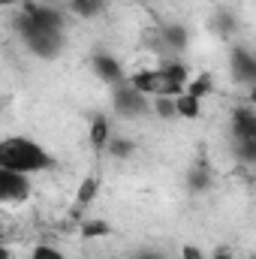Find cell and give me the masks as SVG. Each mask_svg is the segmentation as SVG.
<instances>
[{
  "instance_id": "12",
  "label": "cell",
  "mask_w": 256,
  "mask_h": 259,
  "mask_svg": "<svg viewBox=\"0 0 256 259\" xmlns=\"http://www.w3.org/2000/svg\"><path fill=\"white\" fill-rule=\"evenodd\" d=\"M106 9V0H69V12L78 18H97Z\"/></svg>"
},
{
  "instance_id": "18",
  "label": "cell",
  "mask_w": 256,
  "mask_h": 259,
  "mask_svg": "<svg viewBox=\"0 0 256 259\" xmlns=\"http://www.w3.org/2000/svg\"><path fill=\"white\" fill-rule=\"evenodd\" d=\"M109 154H115V157H130V151H133V142L130 139H115L112 136V142H109V148H106Z\"/></svg>"
},
{
  "instance_id": "10",
  "label": "cell",
  "mask_w": 256,
  "mask_h": 259,
  "mask_svg": "<svg viewBox=\"0 0 256 259\" xmlns=\"http://www.w3.org/2000/svg\"><path fill=\"white\" fill-rule=\"evenodd\" d=\"M175 106H178V118H184V121H196V118L202 115V100L193 97L190 91L178 94V97H175Z\"/></svg>"
},
{
  "instance_id": "3",
  "label": "cell",
  "mask_w": 256,
  "mask_h": 259,
  "mask_svg": "<svg viewBox=\"0 0 256 259\" xmlns=\"http://www.w3.org/2000/svg\"><path fill=\"white\" fill-rule=\"evenodd\" d=\"M112 106H115V115L124 118V121H139L145 115H154V100L145 97L142 91H136L130 81L115 84L112 91Z\"/></svg>"
},
{
  "instance_id": "24",
  "label": "cell",
  "mask_w": 256,
  "mask_h": 259,
  "mask_svg": "<svg viewBox=\"0 0 256 259\" xmlns=\"http://www.w3.org/2000/svg\"><path fill=\"white\" fill-rule=\"evenodd\" d=\"M3 6H15V3H24V0H0Z\"/></svg>"
},
{
  "instance_id": "23",
  "label": "cell",
  "mask_w": 256,
  "mask_h": 259,
  "mask_svg": "<svg viewBox=\"0 0 256 259\" xmlns=\"http://www.w3.org/2000/svg\"><path fill=\"white\" fill-rule=\"evenodd\" d=\"M247 97H250V103H253V106H256V84H253V88H250V91H247Z\"/></svg>"
},
{
  "instance_id": "22",
  "label": "cell",
  "mask_w": 256,
  "mask_h": 259,
  "mask_svg": "<svg viewBox=\"0 0 256 259\" xmlns=\"http://www.w3.org/2000/svg\"><path fill=\"white\" fill-rule=\"evenodd\" d=\"M211 259H235V256H232V253H226V250H217Z\"/></svg>"
},
{
  "instance_id": "17",
  "label": "cell",
  "mask_w": 256,
  "mask_h": 259,
  "mask_svg": "<svg viewBox=\"0 0 256 259\" xmlns=\"http://www.w3.org/2000/svg\"><path fill=\"white\" fill-rule=\"evenodd\" d=\"M27 259H66V256L58 250V247H52V244H36Z\"/></svg>"
},
{
  "instance_id": "14",
  "label": "cell",
  "mask_w": 256,
  "mask_h": 259,
  "mask_svg": "<svg viewBox=\"0 0 256 259\" xmlns=\"http://www.w3.org/2000/svg\"><path fill=\"white\" fill-rule=\"evenodd\" d=\"M235 157H238L244 166L256 169V139H241V142H235Z\"/></svg>"
},
{
  "instance_id": "15",
  "label": "cell",
  "mask_w": 256,
  "mask_h": 259,
  "mask_svg": "<svg viewBox=\"0 0 256 259\" xmlns=\"http://www.w3.org/2000/svg\"><path fill=\"white\" fill-rule=\"evenodd\" d=\"M154 115L169 121V118H178V106H175V97H157L154 100Z\"/></svg>"
},
{
  "instance_id": "13",
  "label": "cell",
  "mask_w": 256,
  "mask_h": 259,
  "mask_svg": "<svg viewBox=\"0 0 256 259\" xmlns=\"http://www.w3.org/2000/svg\"><path fill=\"white\" fill-rule=\"evenodd\" d=\"M112 232H115L112 223L103 220V217H91V220L81 223V238H106V235H112Z\"/></svg>"
},
{
  "instance_id": "7",
  "label": "cell",
  "mask_w": 256,
  "mask_h": 259,
  "mask_svg": "<svg viewBox=\"0 0 256 259\" xmlns=\"http://www.w3.org/2000/svg\"><path fill=\"white\" fill-rule=\"evenodd\" d=\"M229 72L238 84H247V91L256 84V55L253 52H244L238 49L232 58H229Z\"/></svg>"
},
{
  "instance_id": "8",
  "label": "cell",
  "mask_w": 256,
  "mask_h": 259,
  "mask_svg": "<svg viewBox=\"0 0 256 259\" xmlns=\"http://www.w3.org/2000/svg\"><path fill=\"white\" fill-rule=\"evenodd\" d=\"M229 130H232V139H235V142H241V139H256V106L253 109H247V106L235 109Z\"/></svg>"
},
{
  "instance_id": "25",
  "label": "cell",
  "mask_w": 256,
  "mask_h": 259,
  "mask_svg": "<svg viewBox=\"0 0 256 259\" xmlns=\"http://www.w3.org/2000/svg\"><path fill=\"white\" fill-rule=\"evenodd\" d=\"M253 259H256V253H253Z\"/></svg>"
},
{
  "instance_id": "19",
  "label": "cell",
  "mask_w": 256,
  "mask_h": 259,
  "mask_svg": "<svg viewBox=\"0 0 256 259\" xmlns=\"http://www.w3.org/2000/svg\"><path fill=\"white\" fill-rule=\"evenodd\" d=\"M187 91H190L193 97H199V100H202V97L211 91V78H208V75H199L196 81H190V88H187Z\"/></svg>"
},
{
  "instance_id": "1",
  "label": "cell",
  "mask_w": 256,
  "mask_h": 259,
  "mask_svg": "<svg viewBox=\"0 0 256 259\" xmlns=\"http://www.w3.org/2000/svg\"><path fill=\"white\" fill-rule=\"evenodd\" d=\"M66 15L42 3H24L18 9V33L30 55L58 58L66 42Z\"/></svg>"
},
{
  "instance_id": "20",
  "label": "cell",
  "mask_w": 256,
  "mask_h": 259,
  "mask_svg": "<svg viewBox=\"0 0 256 259\" xmlns=\"http://www.w3.org/2000/svg\"><path fill=\"white\" fill-rule=\"evenodd\" d=\"M181 259H205V253H202L196 244H184V247H181Z\"/></svg>"
},
{
  "instance_id": "21",
  "label": "cell",
  "mask_w": 256,
  "mask_h": 259,
  "mask_svg": "<svg viewBox=\"0 0 256 259\" xmlns=\"http://www.w3.org/2000/svg\"><path fill=\"white\" fill-rule=\"evenodd\" d=\"M133 259H169V256H163V253H157V250H142L139 256H133Z\"/></svg>"
},
{
  "instance_id": "5",
  "label": "cell",
  "mask_w": 256,
  "mask_h": 259,
  "mask_svg": "<svg viewBox=\"0 0 256 259\" xmlns=\"http://www.w3.org/2000/svg\"><path fill=\"white\" fill-rule=\"evenodd\" d=\"M30 193H33L30 175L0 169V202H3V205H21V202L30 199Z\"/></svg>"
},
{
  "instance_id": "9",
  "label": "cell",
  "mask_w": 256,
  "mask_h": 259,
  "mask_svg": "<svg viewBox=\"0 0 256 259\" xmlns=\"http://www.w3.org/2000/svg\"><path fill=\"white\" fill-rule=\"evenodd\" d=\"M88 142H91V148H97V151H106V148H109V142H112V127H109V118H106V115H97V118L91 121V127H88Z\"/></svg>"
},
{
  "instance_id": "4",
  "label": "cell",
  "mask_w": 256,
  "mask_h": 259,
  "mask_svg": "<svg viewBox=\"0 0 256 259\" xmlns=\"http://www.w3.org/2000/svg\"><path fill=\"white\" fill-rule=\"evenodd\" d=\"M127 81L136 88V91H142L145 97H151V100H157V97H178V94H184V91H178V88L172 84V78L166 75V69H163V66L136 69L133 75H127Z\"/></svg>"
},
{
  "instance_id": "2",
  "label": "cell",
  "mask_w": 256,
  "mask_h": 259,
  "mask_svg": "<svg viewBox=\"0 0 256 259\" xmlns=\"http://www.w3.org/2000/svg\"><path fill=\"white\" fill-rule=\"evenodd\" d=\"M0 169L21 172V175H39L52 169V154L46 145H39L30 136H6L0 142Z\"/></svg>"
},
{
  "instance_id": "6",
  "label": "cell",
  "mask_w": 256,
  "mask_h": 259,
  "mask_svg": "<svg viewBox=\"0 0 256 259\" xmlns=\"http://www.w3.org/2000/svg\"><path fill=\"white\" fill-rule=\"evenodd\" d=\"M91 69H94V75H97L103 84H109V88H115V84L127 81L124 64H121L115 55H94V61H91Z\"/></svg>"
},
{
  "instance_id": "16",
  "label": "cell",
  "mask_w": 256,
  "mask_h": 259,
  "mask_svg": "<svg viewBox=\"0 0 256 259\" xmlns=\"http://www.w3.org/2000/svg\"><path fill=\"white\" fill-rule=\"evenodd\" d=\"M100 190V181L97 178H84L81 184H78V193H75V202L78 205H88V202H94V196Z\"/></svg>"
},
{
  "instance_id": "11",
  "label": "cell",
  "mask_w": 256,
  "mask_h": 259,
  "mask_svg": "<svg viewBox=\"0 0 256 259\" xmlns=\"http://www.w3.org/2000/svg\"><path fill=\"white\" fill-rule=\"evenodd\" d=\"M163 42L172 55H178V52L187 49V30L181 24H169V27H163Z\"/></svg>"
}]
</instances>
